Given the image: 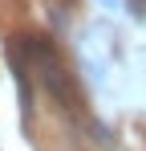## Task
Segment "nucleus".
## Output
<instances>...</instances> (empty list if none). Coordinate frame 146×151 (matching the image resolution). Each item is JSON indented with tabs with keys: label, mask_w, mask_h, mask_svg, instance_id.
<instances>
[{
	"label": "nucleus",
	"mask_w": 146,
	"mask_h": 151,
	"mask_svg": "<svg viewBox=\"0 0 146 151\" xmlns=\"http://www.w3.org/2000/svg\"><path fill=\"white\" fill-rule=\"evenodd\" d=\"M126 8H130L134 17H146V0H126Z\"/></svg>",
	"instance_id": "f257e3e1"
},
{
	"label": "nucleus",
	"mask_w": 146,
	"mask_h": 151,
	"mask_svg": "<svg viewBox=\"0 0 146 151\" xmlns=\"http://www.w3.org/2000/svg\"><path fill=\"white\" fill-rule=\"evenodd\" d=\"M101 4H106V8H118V4H122V0H101Z\"/></svg>",
	"instance_id": "f03ea898"
}]
</instances>
